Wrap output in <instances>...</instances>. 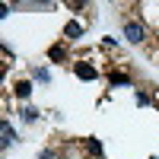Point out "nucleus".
<instances>
[{
    "mask_svg": "<svg viewBox=\"0 0 159 159\" xmlns=\"http://www.w3.org/2000/svg\"><path fill=\"white\" fill-rule=\"evenodd\" d=\"M19 118L25 124H35L38 121V108H32V105H22V111H19Z\"/></svg>",
    "mask_w": 159,
    "mask_h": 159,
    "instance_id": "6e6552de",
    "label": "nucleus"
},
{
    "mask_svg": "<svg viewBox=\"0 0 159 159\" xmlns=\"http://www.w3.org/2000/svg\"><path fill=\"white\" fill-rule=\"evenodd\" d=\"M156 108H159V102H156Z\"/></svg>",
    "mask_w": 159,
    "mask_h": 159,
    "instance_id": "ddd939ff",
    "label": "nucleus"
},
{
    "mask_svg": "<svg viewBox=\"0 0 159 159\" xmlns=\"http://www.w3.org/2000/svg\"><path fill=\"white\" fill-rule=\"evenodd\" d=\"M73 73H76L80 80H96V76H99V70L92 67V64H83V61H80V64H73Z\"/></svg>",
    "mask_w": 159,
    "mask_h": 159,
    "instance_id": "7ed1b4c3",
    "label": "nucleus"
},
{
    "mask_svg": "<svg viewBox=\"0 0 159 159\" xmlns=\"http://www.w3.org/2000/svg\"><path fill=\"white\" fill-rule=\"evenodd\" d=\"M0 130H3V150H10L13 143H16V130H13L10 121H3V127H0Z\"/></svg>",
    "mask_w": 159,
    "mask_h": 159,
    "instance_id": "423d86ee",
    "label": "nucleus"
},
{
    "mask_svg": "<svg viewBox=\"0 0 159 159\" xmlns=\"http://www.w3.org/2000/svg\"><path fill=\"white\" fill-rule=\"evenodd\" d=\"M38 159H54V153H51V150H42V153H38Z\"/></svg>",
    "mask_w": 159,
    "mask_h": 159,
    "instance_id": "f8f14e48",
    "label": "nucleus"
},
{
    "mask_svg": "<svg viewBox=\"0 0 159 159\" xmlns=\"http://www.w3.org/2000/svg\"><path fill=\"white\" fill-rule=\"evenodd\" d=\"M32 76L38 80V83H48V80H51V73H48L45 67H35V70H32Z\"/></svg>",
    "mask_w": 159,
    "mask_h": 159,
    "instance_id": "9d476101",
    "label": "nucleus"
},
{
    "mask_svg": "<svg viewBox=\"0 0 159 159\" xmlns=\"http://www.w3.org/2000/svg\"><path fill=\"white\" fill-rule=\"evenodd\" d=\"M108 83L111 86H130V76L127 73H108Z\"/></svg>",
    "mask_w": 159,
    "mask_h": 159,
    "instance_id": "1a4fd4ad",
    "label": "nucleus"
},
{
    "mask_svg": "<svg viewBox=\"0 0 159 159\" xmlns=\"http://www.w3.org/2000/svg\"><path fill=\"white\" fill-rule=\"evenodd\" d=\"M137 105H150V96H147V92H137Z\"/></svg>",
    "mask_w": 159,
    "mask_h": 159,
    "instance_id": "9b49d317",
    "label": "nucleus"
},
{
    "mask_svg": "<svg viewBox=\"0 0 159 159\" xmlns=\"http://www.w3.org/2000/svg\"><path fill=\"white\" fill-rule=\"evenodd\" d=\"M153 159H156V156H153Z\"/></svg>",
    "mask_w": 159,
    "mask_h": 159,
    "instance_id": "4468645a",
    "label": "nucleus"
},
{
    "mask_svg": "<svg viewBox=\"0 0 159 159\" xmlns=\"http://www.w3.org/2000/svg\"><path fill=\"white\" fill-rule=\"evenodd\" d=\"M13 92H16V99H22V102H25V99L32 96V80H19V83L13 86Z\"/></svg>",
    "mask_w": 159,
    "mask_h": 159,
    "instance_id": "39448f33",
    "label": "nucleus"
},
{
    "mask_svg": "<svg viewBox=\"0 0 159 159\" xmlns=\"http://www.w3.org/2000/svg\"><path fill=\"white\" fill-rule=\"evenodd\" d=\"M80 35H83V25L80 22H67L64 25V38H67V42H73V38H80Z\"/></svg>",
    "mask_w": 159,
    "mask_h": 159,
    "instance_id": "0eeeda50",
    "label": "nucleus"
},
{
    "mask_svg": "<svg viewBox=\"0 0 159 159\" xmlns=\"http://www.w3.org/2000/svg\"><path fill=\"white\" fill-rule=\"evenodd\" d=\"M121 32H124V38L130 45H143V42H147V29H143L137 19H124L121 22Z\"/></svg>",
    "mask_w": 159,
    "mask_h": 159,
    "instance_id": "f257e3e1",
    "label": "nucleus"
},
{
    "mask_svg": "<svg viewBox=\"0 0 159 159\" xmlns=\"http://www.w3.org/2000/svg\"><path fill=\"white\" fill-rule=\"evenodd\" d=\"M48 61H51V64H64V61H67V45H64V42L51 45V48H48Z\"/></svg>",
    "mask_w": 159,
    "mask_h": 159,
    "instance_id": "f03ea898",
    "label": "nucleus"
},
{
    "mask_svg": "<svg viewBox=\"0 0 159 159\" xmlns=\"http://www.w3.org/2000/svg\"><path fill=\"white\" fill-rule=\"evenodd\" d=\"M83 150H86L89 156L102 159V140H99V137H86V140H83Z\"/></svg>",
    "mask_w": 159,
    "mask_h": 159,
    "instance_id": "20e7f679",
    "label": "nucleus"
}]
</instances>
